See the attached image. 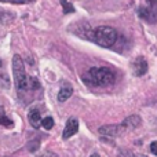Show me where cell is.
Here are the masks:
<instances>
[{
    "label": "cell",
    "mask_w": 157,
    "mask_h": 157,
    "mask_svg": "<svg viewBox=\"0 0 157 157\" xmlns=\"http://www.w3.org/2000/svg\"><path fill=\"white\" fill-rule=\"evenodd\" d=\"M13 75H14V81H15L17 90L19 92L29 91V88H28L29 77H28L26 71H25L24 61H22V58L18 54H15L13 57Z\"/></svg>",
    "instance_id": "3"
},
{
    "label": "cell",
    "mask_w": 157,
    "mask_h": 157,
    "mask_svg": "<svg viewBox=\"0 0 157 157\" xmlns=\"http://www.w3.org/2000/svg\"><path fill=\"white\" fill-rule=\"evenodd\" d=\"M150 152H152L155 156H157V141L152 142V145H150Z\"/></svg>",
    "instance_id": "15"
},
{
    "label": "cell",
    "mask_w": 157,
    "mask_h": 157,
    "mask_svg": "<svg viewBox=\"0 0 157 157\" xmlns=\"http://www.w3.org/2000/svg\"><path fill=\"white\" fill-rule=\"evenodd\" d=\"M136 157H147V156H144V155H136Z\"/></svg>",
    "instance_id": "19"
},
{
    "label": "cell",
    "mask_w": 157,
    "mask_h": 157,
    "mask_svg": "<svg viewBox=\"0 0 157 157\" xmlns=\"http://www.w3.org/2000/svg\"><path fill=\"white\" fill-rule=\"evenodd\" d=\"M98 132L102 136H109V138H114V136L120 135V134L124 132L121 125H102L99 127Z\"/></svg>",
    "instance_id": "5"
},
{
    "label": "cell",
    "mask_w": 157,
    "mask_h": 157,
    "mask_svg": "<svg viewBox=\"0 0 157 157\" xmlns=\"http://www.w3.org/2000/svg\"><path fill=\"white\" fill-rule=\"evenodd\" d=\"M0 124H2L3 127H6V128H13L14 127L13 120L8 119V117L4 114V112H3V110L0 112Z\"/></svg>",
    "instance_id": "11"
},
{
    "label": "cell",
    "mask_w": 157,
    "mask_h": 157,
    "mask_svg": "<svg viewBox=\"0 0 157 157\" xmlns=\"http://www.w3.org/2000/svg\"><path fill=\"white\" fill-rule=\"evenodd\" d=\"M91 39L101 47H109L114 46L117 41V32L110 26H98L91 32Z\"/></svg>",
    "instance_id": "2"
},
{
    "label": "cell",
    "mask_w": 157,
    "mask_h": 157,
    "mask_svg": "<svg viewBox=\"0 0 157 157\" xmlns=\"http://www.w3.org/2000/svg\"><path fill=\"white\" fill-rule=\"evenodd\" d=\"M61 3H62V6H63V11H65L66 14H68V13H72V11H73V7H72V6L69 4V3L66 2V0H61Z\"/></svg>",
    "instance_id": "14"
},
{
    "label": "cell",
    "mask_w": 157,
    "mask_h": 157,
    "mask_svg": "<svg viewBox=\"0 0 157 157\" xmlns=\"http://www.w3.org/2000/svg\"><path fill=\"white\" fill-rule=\"evenodd\" d=\"M41 127L44 128V130H51L52 127H54V119L52 117H44L43 120H41Z\"/></svg>",
    "instance_id": "12"
},
{
    "label": "cell",
    "mask_w": 157,
    "mask_h": 157,
    "mask_svg": "<svg viewBox=\"0 0 157 157\" xmlns=\"http://www.w3.org/2000/svg\"><path fill=\"white\" fill-rule=\"evenodd\" d=\"M120 157H136V155H132L130 152H125V153H120Z\"/></svg>",
    "instance_id": "17"
},
{
    "label": "cell",
    "mask_w": 157,
    "mask_h": 157,
    "mask_svg": "<svg viewBox=\"0 0 157 157\" xmlns=\"http://www.w3.org/2000/svg\"><path fill=\"white\" fill-rule=\"evenodd\" d=\"M28 120H29L30 125L33 128H40L41 127V116H40V112L37 109H32V110L28 113Z\"/></svg>",
    "instance_id": "9"
},
{
    "label": "cell",
    "mask_w": 157,
    "mask_h": 157,
    "mask_svg": "<svg viewBox=\"0 0 157 157\" xmlns=\"http://www.w3.org/2000/svg\"><path fill=\"white\" fill-rule=\"evenodd\" d=\"M3 3H13V4H28V3H33L35 0H0Z\"/></svg>",
    "instance_id": "13"
},
{
    "label": "cell",
    "mask_w": 157,
    "mask_h": 157,
    "mask_svg": "<svg viewBox=\"0 0 157 157\" xmlns=\"http://www.w3.org/2000/svg\"><path fill=\"white\" fill-rule=\"evenodd\" d=\"M0 66H2V62H0Z\"/></svg>",
    "instance_id": "20"
},
{
    "label": "cell",
    "mask_w": 157,
    "mask_h": 157,
    "mask_svg": "<svg viewBox=\"0 0 157 157\" xmlns=\"http://www.w3.org/2000/svg\"><path fill=\"white\" fill-rule=\"evenodd\" d=\"M40 157H58L55 153H52V152H46L44 155H41Z\"/></svg>",
    "instance_id": "16"
},
{
    "label": "cell",
    "mask_w": 157,
    "mask_h": 157,
    "mask_svg": "<svg viewBox=\"0 0 157 157\" xmlns=\"http://www.w3.org/2000/svg\"><path fill=\"white\" fill-rule=\"evenodd\" d=\"M147 6H141L138 10L139 17L149 24H156L157 21V0H146Z\"/></svg>",
    "instance_id": "4"
},
{
    "label": "cell",
    "mask_w": 157,
    "mask_h": 157,
    "mask_svg": "<svg viewBox=\"0 0 157 157\" xmlns=\"http://www.w3.org/2000/svg\"><path fill=\"white\" fill-rule=\"evenodd\" d=\"M78 131V121L76 119H69L66 121V125H65V130H63V134H62V138L63 139H69L71 136H73Z\"/></svg>",
    "instance_id": "6"
},
{
    "label": "cell",
    "mask_w": 157,
    "mask_h": 157,
    "mask_svg": "<svg viewBox=\"0 0 157 157\" xmlns=\"http://www.w3.org/2000/svg\"><path fill=\"white\" fill-rule=\"evenodd\" d=\"M116 80V75L113 71L105 66H97V68H90L83 75V81L90 87H105L110 86Z\"/></svg>",
    "instance_id": "1"
},
{
    "label": "cell",
    "mask_w": 157,
    "mask_h": 157,
    "mask_svg": "<svg viewBox=\"0 0 157 157\" xmlns=\"http://www.w3.org/2000/svg\"><path fill=\"white\" fill-rule=\"evenodd\" d=\"M90 157H99V155H97V153H94L92 156H90Z\"/></svg>",
    "instance_id": "18"
},
{
    "label": "cell",
    "mask_w": 157,
    "mask_h": 157,
    "mask_svg": "<svg viewBox=\"0 0 157 157\" xmlns=\"http://www.w3.org/2000/svg\"><path fill=\"white\" fill-rule=\"evenodd\" d=\"M123 127L124 131H131V130H135L136 127L141 125V117L139 116H130L124 120V121L120 124Z\"/></svg>",
    "instance_id": "8"
},
{
    "label": "cell",
    "mask_w": 157,
    "mask_h": 157,
    "mask_svg": "<svg viewBox=\"0 0 157 157\" xmlns=\"http://www.w3.org/2000/svg\"><path fill=\"white\" fill-rule=\"evenodd\" d=\"M132 71L135 76H144L147 72V62L144 57H138L132 63Z\"/></svg>",
    "instance_id": "7"
},
{
    "label": "cell",
    "mask_w": 157,
    "mask_h": 157,
    "mask_svg": "<svg viewBox=\"0 0 157 157\" xmlns=\"http://www.w3.org/2000/svg\"><path fill=\"white\" fill-rule=\"evenodd\" d=\"M72 94H73V90H72V87H62V88L59 90V92H58V101L59 102H65L66 99H69V98L72 97Z\"/></svg>",
    "instance_id": "10"
}]
</instances>
